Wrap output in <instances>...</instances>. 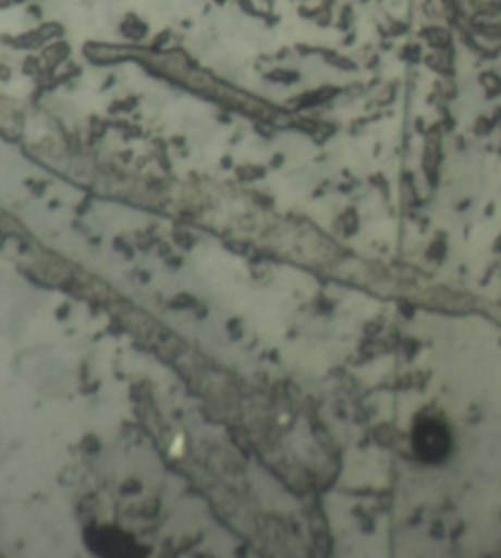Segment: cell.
Instances as JSON below:
<instances>
[{
  "label": "cell",
  "instance_id": "6da1fadb",
  "mask_svg": "<svg viewBox=\"0 0 501 558\" xmlns=\"http://www.w3.org/2000/svg\"><path fill=\"white\" fill-rule=\"evenodd\" d=\"M412 447L415 457L427 464H437L451 457L453 434L443 420L433 415H421L412 429Z\"/></svg>",
  "mask_w": 501,
  "mask_h": 558
}]
</instances>
